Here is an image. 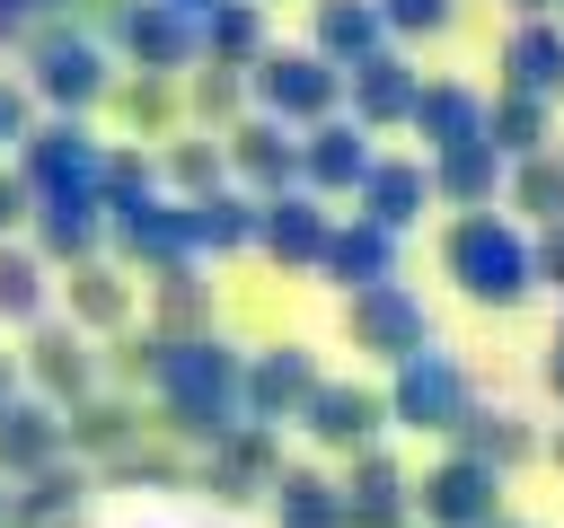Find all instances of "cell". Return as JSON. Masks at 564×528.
<instances>
[{"instance_id":"6da1fadb","label":"cell","mask_w":564,"mask_h":528,"mask_svg":"<svg viewBox=\"0 0 564 528\" xmlns=\"http://www.w3.org/2000/svg\"><path fill=\"white\" fill-rule=\"evenodd\" d=\"M449 273H458V290L467 299H485V308H511V299H529V282H538V255L520 246V229L511 220H494V211H467L458 229H449Z\"/></svg>"},{"instance_id":"7a4b0ae2","label":"cell","mask_w":564,"mask_h":528,"mask_svg":"<svg viewBox=\"0 0 564 528\" xmlns=\"http://www.w3.org/2000/svg\"><path fill=\"white\" fill-rule=\"evenodd\" d=\"M388 414L405 422V431H458L467 422V370L449 361V352H405L397 361V396H388Z\"/></svg>"},{"instance_id":"3957f363","label":"cell","mask_w":564,"mask_h":528,"mask_svg":"<svg viewBox=\"0 0 564 528\" xmlns=\"http://www.w3.org/2000/svg\"><path fill=\"white\" fill-rule=\"evenodd\" d=\"M494 484H502V466H485L476 449L449 458V466H432V475H423L432 528H494Z\"/></svg>"},{"instance_id":"277c9868","label":"cell","mask_w":564,"mask_h":528,"mask_svg":"<svg viewBox=\"0 0 564 528\" xmlns=\"http://www.w3.org/2000/svg\"><path fill=\"white\" fill-rule=\"evenodd\" d=\"M352 343L379 352V361H405V352H423L432 334H423V308H414L397 282H370V290H352Z\"/></svg>"},{"instance_id":"5b68a950","label":"cell","mask_w":564,"mask_h":528,"mask_svg":"<svg viewBox=\"0 0 564 528\" xmlns=\"http://www.w3.org/2000/svg\"><path fill=\"white\" fill-rule=\"evenodd\" d=\"M256 88H264L273 114H308V123H317V114L335 106V62H326V53H273Z\"/></svg>"},{"instance_id":"8992f818","label":"cell","mask_w":564,"mask_h":528,"mask_svg":"<svg viewBox=\"0 0 564 528\" xmlns=\"http://www.w3.org/2000/svg\"><path fill=\"white\" fill-rule=\"evenodd\" d=\"M414 97H423V79H414L397 53H379V44H370V53L352 62V106H361V123H405V114H414Z\"/></svg>"},{"instance_id":"52a82bcc","label":"cell","mask_w":564,"mask_h":528,"mask_svg":"<svg viewBox=\"0 0 564 528\" xmlns=\"http://www.w3.org/2000/svg\"><path fill=\"white\" fill-rule=\"evenodd\" d=\"M317 264H326L335 282L370 290V282H388V273H397V229H379V220L361 211L352 229H335V238H326V255H317Z\"/></svg>"},{"instance_id":"ba28073f","label":"cell","mask_w":564,"mask_h":528,"mask_svg":"<svg viewBox=\"0 0 564 528\" xmlns=\"http://www.w3.org/2000/svg\"><path fill=\"white\" fill-rule=\"evenodd\" d=\"M432 185L449 194V202H467V211H485L494 202V185H502V150L476 132V141H449V150H432Z\"/></svg>"},{"instance_id":"9c48e42d","label":"cell","mask_w":564,"mask_h":528,"mask_svg":"<svg viewBox=\"0 0 564 528\" xmlns=\"http://www.w3.org/2000/svg\"><path fill=\"white\" fill-rule=\"evenodd\" d=\"M256 238H264L282 264H317L335 229H326V211H317V202H300V194H273V202L256 211Z\"/></svg>"},{"instance_id":"30bf717a","label":"cell","mask_w":564,"mask_h":528,"mask_svg":"<svg viewBox=\"0 0 564 528\" xmlns=\"http://www.w3.org/2000/svg\"><path fill=\"white\" fill-rule=\"evenodd\" d=\"M379 414H388V405H379L370 387H308V431L335 440V449H370Z\"/></svg>"},{"instance_id":"8fae6325","label":"cell","mask_w":564,"mask_h":528,"mask_svg":"<svg viewBox=\"0 0 564 528\" xmlns=\"http://www.w3.org/2000/svg\"><path fill=\"white\" fill-rule=\"evenodd\" d=\"M300 176H308V185H361V176H370V150H361V132L317 114V132L300 141Z\"/></svg>"},{"instance_id":"7c38bea8","label":"cell","mask_w":564,"mask_h":528,"mask_svg":"<svg viewBox=\"0 0 564 528\" xmlns=\"http://www.w3.org/2000/svg\"><path fill=\"white\" fill-rule=\"evenodd\" d=\"M405 123H414L432 150H449V141H476V132H485V106H476L458 79H441V88H423V97H414V114H405Z\"/></svg>"},{"instance_id":"4fadbf2b","label":"cell","mask_w":564,"mask_h":528,"mask_svg":"<svg viewBox=\"0 0 564 528\" xmlns=\"http://www.w3.org/2000/svg\"><path fill=\"white\" fill-rule=\"evenodd\" d=\"M397 519H405V475L388 458H361L344 493V528H397Z\"/></svg>"},{"instance_id":"5bb4252c","label":"cell","mask_w":564,"mask_h":528,"mask_svg":"<svg viewBox=\"0 0 564 528\" xmlns=\"http://www.w3.org/2000/svg\"><path fill=\"white\" fill-rule=\"evenodd\" d=\"M423 194H432V167H388V158H370V176H361V202H370L379 229H405V220L423 211Z\"/></svg>"},{"instance_id":"9a60e30c","label":"cell","mask_w":564,"mask_h":528,"mask_svg":"<svg viewBox=\"0 0 564 528\" xmlns=\"http://www.w3.org/2000/svg\"><path fill=\"white\" fill-rule=\"evenodd\" d=\"M379 0H317V53L326 62H361L370 44H379Z\"/></svg>"},{"instance_id":"2e32d148","label":"cell","mask_w":564,"mask_h":528,"mask_svg":"<svg viewBox=\"0 0 564 528\" xmlns=\"http://www.w3.org/2000/svg\"><path fill=\"white\" fill-rule=\"evenodd\" d=\"M502 70H511V88L555 97V88H564V35H555V26H520V35L502 44Z\"/></svg>"},{"instance_id":"e0dca14e","label":"cell","mask_w":564,"mask_h":528,"mask_svg":"<svg viewBox=\"0 0 564 528\" xmlns=\"http://www.w3.org/2000/svg\"><path fill=\"white\" fill-rule=\"evenodd\" d=\"M485 141H494L502 158H529V150H546V97H529V88H502V106L485 114Z\"/></svg>"},{"instance_id":"ac0fdd59","label":"cell","mask_w":564,"mask_h":528,"mask_svg":"<svg viewBox=\"0 0 564 528\" xmlns=\"http://www.w3.org/2000/svg\"><path fill=\"white\" fill-rule=\"evenodd\" d=\"M282 528H344V493L317 484V475H291L282 484Z\"/></svg>"},{"instance_id":"d6986e66","label":"cell","mask_w":564,"mask_h":528,"mask_svg":"<svg viewBox=\"0 0 564 528\" xmlns=\"http://www.w3.org/2000/svg\"><path fill=\"white\" fill-rule=\"evenodd\" d=\"M511 194L529 202V220H564V167H555V158L529 150V158L511 167Z\"/></svg>"},{"instance_id":"ffe728a7","label":"cell","mask_w":564,"mask_h":528,"mask_svg":"<svg viewBox=\"0 0 564 528\" xmlns=\"http://www.w3.org/2000/svg\"><path fill=\"white\" fill-rule=\"evenodd\" d=\"M458 431H467V449H476L485 466H502V458H529V431H520L511 414H476V405H467V422H458Z\"/></svg>"},{"instance_id":"44dd1931","label":"cell","mask_w":564,"mask_h":528,"mask_svg":"<svg viewBox=\"0 0 564 528\" xmlns=\"http://www.w3.org/2000/svg\"><path fill=\"white\" fill-rule=\"evenodd\" d=\"M238 167H256V176L282 185V176H300V150H291L273 123H247V132H238Z\"/></svg>"},{"instance_id":"7402d4cb","label":"cell","mask_w":564,"mask_h":528,"mask_svg":"<svg viewBox=\"0 0 564 528\" xmlns=\"http://www.w3.org/2000/svg\"><path fill=\"white\" fill-rule=\"evenodd\" d=\"M212 44H220L229 62H247V53L264 44V18H256L247 0H238V9H220V0H212Z\"/></svg>"},{"instance_id":"603a6c76","label":"cell","mask_w":564,"mask_h":528,"mask_svg":"<svg viewBox=\"0 0 564 528\" xmlns=\"http://www.w3.org/2000/svg\"><path fill=\"white\" fill-rule=\"evenodd\" d=\"M379 18L397 35H432V26H449V0H379Z\"/></svg>"},{"instance_id":"cb8c5ba5","label":"cell","mask_w":564,"mask_h":528,"mask_svg":"<svg viewBox=\"0 0 564 528\" xmlns=\"http://www.w3.org/2000/svg\"><path fill=\"white\" fill-rule=\"evenodd\" d=\"M308 387H317V378H308V361H300V352H282V361L264 370V414H273V405H291V396H308Z\"/></svg>"},{"instance_id":"d4e9b609","label":"cell","mask_w":564,"mask_h":528,"mask_svg":"<svg viewBox=\"0 0 564 528\" xmlns=\"http://www.w3.org/2000/svg\"><path fill=\"white\" fill-rule=\"evenodd\" d=\"M529 255H538V282H564V220H546V238Z\"/></svg>"},{"instance_id":"484cf974","label":"cell","mask_w":564,"mask_h":528,"mask_svg":"<svg viewBox=\"0 0 564 528\" xmlns=\"http://www.w3.org/2000/svg\"><path fill=\"white\" fill-rule=\"evenodd\" d=\"M546 378H555V396H564V317H555V370H546Z\"/></svg>"},{"instance_id":"4316f807","label":"cell","mask_w":564,"mask_h":528,"mask_svg":"<svg viewBox=\"0 0 564 528\" xmlns=\"http://www.w3.org/2000/svg\"><path fill=\"white\" fill-rule=\"evenodd\" d=\"M167 9H212V0H167Z\"/></svg>"},{"instance_id":"83f0119b","label":"cell","mask_w":564,"mask_h":528,"mask_svg":"<svg viewBox=\"0 0 564 528\" xmlns=\"http://www.w3.org/2000/svg\"><path fill=\"white\" fill-rule=\"evenodd\" d=\"M520 9H546V0H520Z\"/></svg>"}]
</instances>
